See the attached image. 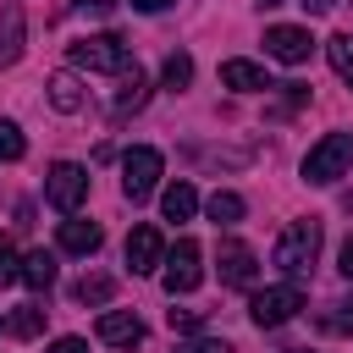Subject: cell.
Masks as SVG:
<instances>
[{
	"label": "cell",
	"instance_id": "1",
	"mask_svg": "<svg viewBox=\"0 0 353 353\" xmlns=\"http://www.w3.org/2000/svg\"><path fill=\"white\" fill-rule=\"evenodd\" d=\"M314 254H320V221L309 215V221H292L281 237H276V265L287 270V276H303L309 265H314Z\"/></svg>",
	"mask_w": 353,
	"mask_h": 353
},
{
	"label": "cell",
	"instance_id": "2",
	"mask_svg": "<svg viewBox=\"0 0 353 353\" xmlns=\"http://www.w3.org/2000/svg\"><path fill=\"white\" fill-rule=\"evenodd\" d=\"M66 55H72V66H83V72H127V66H132L121 33H88V39H77Z\"/></svg>",
	"mask_w": 353,
	"mask_h": 353
},
{
	"label": "cell",
	"instance_id": "3",
	"mask_svg": "<svg viewBox=\"0 0 353 353\" xmlns=\"http://www.w3.org/2000/svg\"><path fill=\"white\" fill-rule=\"evenodd\" d=\"M347 160H353V138H347V132H325V138L303 154V176H309L314 188H325V182H336V176L347 171Z\"/></svg>",
	"mask_w": 353,
	"mask_h": 353
},
{
	"label": "cell",
	"instance_id": "4",
	"mask_svg": "<svg viewBox=\"0 0 353 353\" xmlns=\"http://www.w3.org/2000/svg\"><path fill=\"white\" fill-rule=\"evenodd\" d=\"M298 309H303V287H298V281H287V287H265V292H254V303H248V314H254L259 331L287 325Z\"/></svg>",
	"mask_w": 353,
	"mask_h": 353
},
{
	"label": "cell",
	"instance_id": "5",
	"mask_svg": "<svg viewBox=\"0 0 353 353\" xmlns=\"http://www.w3.org/2000/svg\"><path fill=\"white\" fill-rule=\"evenodd\" d=\"M160 149H149V143H138V149H127L121 154V193L138 204V199H149L154 193V182H160Z\"/></svg>",
	"mask_w": 353,
	"mask_h": 353
},
{
	"label": "cell",
	"instance_id": "6",
	"mask_svg": "<svg viewBox=\"0 0 353 353\" xmlns=\"http://www.w3.org/2000/svg\"><path fill=\"white\" fill-rule=\"evenodd\" d=\"M44 199H50L61 215H72V210L88 199V171H83L77 160H55L50 176H44Z\"/></svg>",
	"mask_w": 353,
	"mask_h": 353
},
{
	"label": "cell",
	"instance_id": "7",
	"mask_svg": "<svg viewBox=\"0 0 353 353\" xmlns=\"http://www.w3.org/2000/svg\"><path fill=\"white\" fill-rule=\"evenodd\" d=\"M204 254H199V243L193 237H176V248L165 254V292L176 298V292H193L199 281H204V265H199Z\"/></svg>",
	"mask_w": 353,
	"mask_h": 353
},
{
	"label": "cell",
	"instance_id": "8",
	"mask_svg": "<svg viewBox=\"0 0 353 353\" xmlns=\"http://www.w3.org/2000/svg\"><path fill=\"white\" fill-rule=\"evenodd\" d=\"M265 55H276V61H287V66H303V61L314 55V39H309V28L276 22V28H265Z\"/></svg>",
	"mask_w": 353,
	"mask_h": 353
},
{
	"label": "cell",
	"instance_id": "9",
	"mask_svg": "<svg viewBox=\"0 0 353 353\" xmlns=\"http://www.w3.org/2000/svg\"><path fill=\"white\" fill-rule=\"evenodd\" d=\"M215 270H221V281H226V287H254V281H259V259H254V248H248V243H237V237H226V243H221Z\"/></svg>",
	"mask_w": 353,
	"mask_h": 353
},
{
	"label": "cell",
	"instance_id": "10",
	"mask_svg": "<svg viewBox=\"0 0 353 353\" xmlns=\"http://www.w3.org/2000/svg\"><path fill=\"white\" fill-rule=\"evenodd\" d=\"M127 265H132V276L160 270V265H165V237H160L154 226H132V232H127Z\"/></svg>",
	"mask_w": 353,
	"mask_h": 353
},
{
	"label": "cell",
	"instance_id": "11",
	"mask_svg": "<svg viewBox=\"0 0 353 353\" xmlns=\"http://www.w3.org/2000/svg\"><path fill=\"white\" fill-rule=\"evenodd\" d=\"M94 336H99L105 347H138V342H143V320H138L132 309H105L99 325H94Z\"/></svg>",
	"mask_w": 353,
	"mask_h": 353
},
{
	"label": "cell",
	"instance_id": "12",
	"mask_svg": "<svg viewBox=\"0 0 353 353\" xmlns=\"http://www.w3.org/2000/svg\"><path fill=\"white\" fill-rule=\"evenodd\" d=\"M221 88H237V94H259V88H276L265 66L254 61H221Z\"/></svg>",
	"mask_w": 353,
	"mask_h": 353
},
{
	"label": "cell",
	"instance_id": "13",
	"mask_svg": "<svg viewBox=\"0 0 353 353\" xmlns=\"http://www.w3.org/2000/svg\"><path fill=\"white\" fill-rule=\"evenodd\" d=\"M143 99H149V77H143L138 66H127V72H121V94H116V105H110V121H127L132 110H143Z\"/></svg>",
	"mask_w": 353,
	"mask_h": 353
},
{
	"label": "cell",
	"instance_id": "14",
	"mask_svg": "<svg viewBox=\"0 0 353 353\" xmlns=\"http://www.w3.org/2000/svg\"><path fill=\"white\" fill-rule=\"evenodd\" d=\"M22 39H28L22 6H0V66H17V55H22Z\"/></svg>",
	"mask_w": 353,
	"mask_h": 353
},
{
	"label": "cell",
	"instance_id": "15",
	"mask_svg": "<svg viewBox=\"0 0 353 353\" xmlns=\"http://www.w3.org/2000/svg\"><path fill=\"white\" fill-rule=\"evenodd\" d=\"M55 243H61V254H94V248L105 243V232H99L94 221H61Z\"/></svg>",
	"mask_w": 353,
	"mask_h": 353
},
{
	"label": "cell",
	"instance_id": "16",
	"mask_svg": "<svg viewBox=\"0 0 353 353\" xmlns=\"http://www.w3.org/2000/svg\"><path fill=\"white\" fill-rule=\"evenodd\" d=\"M83 99H88V94H83V83H77L72 72H55V77H50V105H55L61 116H77Z\"/></svg>",
	"mask_w": 353,
	"mask_h": 353
},
{
	"label": "cell",
	"instance_id": "17",
	"mask_svg": "<svg viewBox=\"0 0 353 353\" xmlns=\"http://www.w3.org/2000/svg\"><path fill=\"white\" fill-rule=\"evenodd\" d=\"M193 210H199L193 182H171V188L160 193V215H165V221H193Z\"/></svg>",
	"mask_w": 353,
	"mask_h": 353
},
{
	"label": "cell",
	"instance_id": "18",
	"mask_svg": "<svg viewBox=\"0 0 353 353\" xmlns=\"http://www.w3.org/2000/svg\"><path fill=\"white\" fill-rule=\"evenodd\" d=\"M22 281H28L33 292H50V287H55V254L33 248V254L22 259Z\"/></svg>",
	"mask_w": 353,
	"mask_h": 353
},
{
	"label": "cell",
	"instance_id": "19",
	"mask_svg": "<svg viewBox=\"0 0 353 353\" xmlns=\"http://www.w3.org/2000/svg\"><path fill=\"white\" fill-rule=\"evenodd\" d=\"M204 210H210V221H215V226H237V221H243V199H237V193H226V188H215V193L204 199Z\"/></svg>",
	"mask_w": 353,
	"mask_h": 353
},
{
	"label": "cell",
	"instance_id": "20",
	"mask_svg": "<svg viewBox=\"0 0 353 353\" xmlns=\"http://www.w3.org/2000/svg\"><path fill=\"white\" fill-rule=\"evenodd\" d=\"M160 83H165L171 94H182V88L193 83V55H188V50H176V55H165V72H160Z\"/></svg>",
	"mask_w": 353,
	"mask_h": 353
},
{
	"label": "cell",
	"instance_id": "21",
	"mask_svg": "<svg viewBox=\"0 0 353 353\" xmlns=\"http://www.w3.org/2000/svg\"><path fill=\"white\" fill-rule=\"evenodd\" d=\"M325 55H331V66H336V77L353 88V33H336L331 44H325Z\"/></svg>",
	"mask_w": 353,
	"mask_h": 353
},
{
	"label": "cell",
	"instance_id": "22",
	"mask_svg": "<svg viewBox=\"0 0 353 353\" xmlns=\"http://www.w3.org/2000/svg\"><path fill=\"white\" fill-rule=\"evenodd\" d=\"M6 331H11V336H39V331H44V309H39V303H22V309L6 320Z\"/></svg>",
	"mask_w": 353,
	"mask_h": 353
},
{
	"label": "cell",
	"instance_id": "23",
	"mask_svg": "<svg viewBox=\"0 0 353 353\" xmlns=\"http://www.w3.org/2000/svg\"><path fill=\"white\" fill-rule=\"evenodd\" d=\"M110 292H116V281H110V276H83V281L72 287V298H77V303H105Z\"/></svg>",
	"mask_w": 353,
	"mask_h": 353
},
{
	"label": "cell",
	"instance_id": "24",
	"mask_svg": "<svg viewBox=\"0 0 353 353\" xmlns=\"http://www.w3.org/2000/svg\"><path fill=\"white\" fill-rule=\"evenodd\" d=\"M320 325H325V331H342V336H353V298L331 303V314H320Z\"/></svg>",
	"mask_w": 353,
	"mask_h": 353
},
{
	"label": "cell",
	"instance_id": "25",
	"mask_svg": "<svg viewBox=\"0 0 353 353\" xmlns=\"http://www.w3.org/2000/svg\"><path fill=\"white\" fill-rule=\"evenodd\" d=\"M22 154H28V143H22L17 121H0V160H22Z\"/></svg>",
	"mask_w": 353,
	"mask_h": 353
},
{
	"label": "cell",
	"instance_id": "26",
	"mask_svg": "<svg viewBox=\"0 0 353 353\" xmlns=\"http://www.w3.org/2000/svg\"><path fill=\"white\" fill-rule=\"evenodd\" d=\"M11 281H22V259H17V248L0 237V287H11Z\"/></svg>",
	"mask_w": 353,
	"mask_h": 353
},
{
	"label": "cell",
	"instance_id": "27",
	"mask_svg": "<svg viewBox=\"0 0 353 353\" xmlns=\"http://www.w3.org/2000/svg\"><path fill=\"white\" fill-rule=\"evenodd\" d=\"M165 320H171V331H199L204 325V309H171Z\"/></svg>",
	"mask_w": 353,
	"mask_h": 353
},
{
	"label": "cell",
	"instance_id": "28",
	"mask_svg": "<svg viewBox=\"0 0 353 353\" xmlns=\"http://www.w3.org/2000/svg\"><path fill=\"white\" fill-rule=\"evenodd\" d=\"M50 353H88V342L83 336H61V342H50Z\"/></svg>",
	"mask_w": 353,
	"mask_h": 353
},
{
	"label": "cell",
	"instance_id": "29",
	"mask_svg": "<svg viewBox=\"0 0 353 353\" xmlns=\"http://www.w3.org/2000/svg\"><path fill=\"white\" fill-rule=\"evenodd\" d=\"M176 353H226V342H188V347H176Z\"/></svg>",
	"mask_w": 353,
	"mask_h": 353
},
{
	"label": "cell",
	"instance_id": "30",
	"mask_svg": "<svg viewBox=\"0 0 353 353\" xmlns=\"http://www.w3.org/2000/svg\"><path fill=\"white\" fill-rule=\"evenodd\" d=\"M342 276H347V281H353V237H347V243H342Z\"/></svg>",
	"mask_w": 353,
	"mask_h": 353
},
{
	"label": "cell",
	"instance_id": "31",
	"mask_svg": "<svg viewBox=\"0 0 353 353\" xmlns=\"http://www.w3.org/2000/svg\"><path fill=\"white\" fill-rule=\"evenodd\" d=\"M298 6H303V11H309V17H320V11H331V6H336V0H298Z\"/></svg>",
	"mask_w": 353,
	"mask_h": 353
},
{
	"label": "cell",
	"instance_id": "32",
	"mask_svg": "<svg viewBox=\"0 0 353 353\" xmlns=\"http://www.w3.org/2000/svg\"><path fill=\"white\" fill-rule=\"evenodd\" d=\"M83 11H116V0H77Z\"/></svg>",
	"mask_w": 353,
	"mask_h": 353
},
{
	"label": "cell",
	"instance_id": "33",
	"mask_svg": "<svg viewBox=\"0 0 353 353\" xmlns=\"http://www.w3.org/2000/svg\"><path fill=\"white\" fill-rule=\"evenodd\" d=\"M132 6H138V11H165L171 0H132Z\"/></svg>",
	"mask_w": 353,
	"mask_h": 353
},
{
	"label": "cell",
	"instance_id": "34",
	"mask_svg": "<svg viewBox=\"0 0 353 353\" xmlns=\"http://www.w3.org/2000/svg\"><path fill=\"white\" fill-rule=\"evenodd\" d=\"M287 353H314V347H287Z\"/></svg>",
	"mask_w": 353,
	"mask_h": 353
},
{
	"label": "cell",
	"instance_id": "35",
	"mask_svg": "<svg viewBox=\"0 0 353 353\" xmlns=\"http://www.w3.org/2000/svg\"><path fill=\"white\" fill-rule=\"evenodd\" d=\"M259 6H281V0H259Z\"/></svg>",
	"mask_w": 353,
	"mask_h": 353
}]
</instances>
